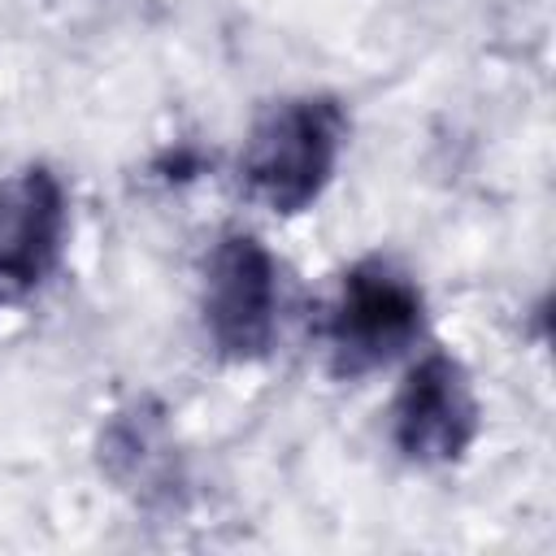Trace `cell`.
<instances>
[{
    "label": "cell",
    "mask_w": 556,
    "mask_h": 556,
    "mask_svg": "<svg viewBox=\"0 0 556 556\" xmlns=\"http://www.w3.org/2000/svg\"><path fill=\"white\" fill-rule=\"evenodd\" d=\"M348 143V113L334 96L304 91L269 104L239 152V182L269 213L295 217L321 200Z\"/></svg>",
    "instance_id": "6da1fadb"
},
{
    "label": "cell",
    "mask_w": 556,
    "mask_h": 556,
    "mask_svg": "<svg viewBox=\"0 0 556 556\" xmlns=\"http://www.w3.org/2000/svg\"><path fill=\"white\" fill-rule=\"evenodd\" d=\"M426 330V295L395 261H356L321 317V343L334 378H365L404 356Z\"/></svg>",
    "instance_id": "7a4b0ae2"
},
{
    "label": "cell",
    "mask_w": 556,
    "mask_h": 556,
    "mask_svg": "<svg viewBox=\"0 0 556 556\" xmlns=\"http://www.w3.org/2000/svg\"><path fill=\"white\" fill-rule=\"evenodd\" d=\"M100 469L143 508L174 504V495L182 491V460L165 408L152 400L117 408L100 430Z\"/></svg>",
    "instance_id": "8992f818"
},
{
    "label": "cell",
    "mask_w": 556,
    "mask_h": 556,
    "mask_svg": "<svg viewBox=\"0 0 556 556\" xmlns=\"http://www.w3.org/2000/svg\"><path fill=\"white\" fill-rule=\"evenodd\" d=\"M70 195L56 169L22 165L0 178V304L30 300L61 265Z\"/></svg>",
    "instance_id": "5b68a950"
},
{
    "label": "cell",
    "mask_w": 556,
    "mask_h": 556,
    "mask_svg": "<svg viewBox=\"0 0 556 556\" xmlns=\"http://www.w3.org/2000/svg\"><path fill=\"white\" fill-rule=\"evenodd\" d=\"M482 413L469 369L452 352H426L391 400V443L408 465H456L478 439Z\"/></svg>",
    "instance_id": "277c9868"
},
{
    "label": "cell",
    "mask_w": 556,
    "mask_h": 556,
    "mask_svg": "<svg viewBox=\"0 0 556 556\" xmlns=\"http://www.w3.org/2000/svg\"><path fill=\"white\" fill-rule=\"evenodd\" d=\"M278 317L282 274L274 252L248 230H226L213 243L200 282V321L213 352L235 365L265 361L278 339Z\"/></svg>",
    "instance_id": "3957f363"
}]
</instances>
